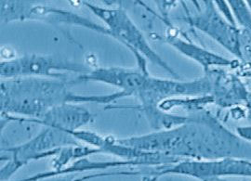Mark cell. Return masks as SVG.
<instances>
[{"mask_svg":"<svg viewBox=\"0 0 251 181\" xmlns=\"http://www.w3.org/2000/svg\"><path fill=\"white\" fill-rule=\"evenodd\" d=\"M152 174L155 178L169 174L183 175L200 181H220L226 177L251 178V160L240 158L182 160L170 165L158 166Z\"/></svg>","mask_w":251,"mask_h":181,"instance_id":"cell-5","label":"cell"},{"mask_svg":"<svg viewBox=\"0 0 251 181\" xmlns=\"http://www.w3.org/2000/svg\"><path fill=\"white\" fill-rule=\"evenodd\" d=\"M245 108L247 110V115L251 118V92H250V94L248 96V100L245 105Z\"/></svg>","mask_w":251,"mask_h":181,"instance_id":"cell-15","label":"cell"},{"mask_svg":"<svg viewBox=\"0 0 251 181\" xmlns=\"http://www.w3.org/2000/svg\"><path fill=\"white\" fill-rule=\"evenodd\" d=\"M166 41L174 48H176L179 53L200 64L205 72H209L211 67H230L236 70L240 66L239 61L229 60L194 44L188 38L183 39L179 37L178 30L176 29L168 30Z\"/></svg>","mask_w":251,"mask_h":181,"instance_id":"cell-9","label":"cell"},{"mask_svg":"<svg viewBox=\"0 0 251 181\" xmlns=\"http://www.w3.org/2000/svg\"><path fill=\"white\" fill-rule=\"evenodd\" d=\"M28 122L43 127H53L68 133L80 130L93 120L92 114L84 107L73 103H64L51 109L39 120L25 118Z\"/></svg>","mask_w":251,"mask_h":181,"instance_id":"cell-8","label":"cell"},{"mask_svg":"<svg viewBox=\"0 0 251 181\" xmlns=\"http://www.w3.org/2000/svg\"><path fill=\"white\" fill-rule=\"evenodd\" d=\"M236 133L238 136H241L244 139L248 140L251 142V127H238L236 129Z\"/></svg>","mask_w":251,"mask_h":181,"instance_id":"cell-14","label":"cell"},{"mask_svg":"<svg viewBox=\"0 0 251 181\" xmlns=\"http://www.w3.org/2000/svg\"><path fill=\"white\" fill-rule=\"evenodd\" d=\"M240 66L237 72L242 75L251 76V35L241 28L240 31Z\"/></svg>","mask_w":251,"mask_h":181,"instance_id":"cell-12","label":"cell"},{"mask_svg":"<svg viewBox=\"0 0 251 181\" xmlns=\"http://www.w3.org/2000/svg\"><path fill=\"white\" fill-rule=\"evenodd\" d=\"M117 141L144 153L163 154L179 160H251V142L232 133L206 112L188 116L177 127Z\"/></svg>","mask_w":251,"mask_h":181,"instance_id":"cell-1","label":"cell"},{"mask_svg":"<svg viewBox=\"0 0 251 181\" xmlns=\"http://www.w3.org/2000/svg\"><path fill=\"white\" fill-rule=\"evenodd\" d=\"M86 74L90 68L57 55L26 54L2 61V79L17 77H48L68 80L67 72Z\"/></svg>","mask_w":251,"mask_h":181,"instance_id":"cell-4","label":"cell"},{"mask_svg":"<svg viewBox=\"0 0 251 181\" xmlns=\"http://www.w3.org/2000/svg\"><path fill=\"white\" fill-rule=\"evenodd\" d=\"M228 4L237 24L251 35V1H229Z\"/></svg>","mask_w":251,"mask_h":181,"instance_id":"cell-13","label":"cell"},{"mask_svg":"<svg viewBox=\"0 0 251 181\" xmlns=\"http://www.w3.org/2000/svg\"><path fill=\"white\" fill-rule=\"evenodd\" d=\"M203 3L204 8L199 9L197 14L188 15L191 26L211 37L239 61L241 28L225 18L213 1Z\"/></svg>","mask_w":251,"mask_h":181,"instance_id":"cell-7","label":"cell"},{"mask_svg":"<svg viewBox=\"0 0 251 181\" xmlns=\"http://www.w3.org/2000/svg\"><path fill=\"white\" fill-rule=\"evenodd\" d=\"M83 4L89 8L97 17L102 20L111 34V37L121 42L131 50L137 59L138 66L141 71L148 73V60L152 64L164 68L173 76H177V73L150 46L144 34L140 31L133 21L129 18L124 9H104L88 2H83Z\"/></svg>","mask_w":251,"mask_h":181,"instance_id":"cell-3","label":"cell"},{"mask_svg":"<svg viewBox=\"0 0 251 181\" xmlns=\"http://www.w3.org/2000/svg\"><path fill=\"white\" fill-rule=\"evenodd\" d=\"M1 21L8 23L14 21H24L29 18L33 5L20 1H1Z\"/></svg>","mask_w":251,"mask_h":181,"instance_id":"cell-11","label":"cell"},{"mask_svg":"<svg viewBox=\"0 0 251 181\" xmlns=\"http://www.w3.org/2000/svg\"><path fill=\"white\" fill-rule=\"evenodd\" d=\"M68 80L17 77L1 82V113L39 120L54 107L71 103Z\"/></svg>","mask_w":251,"mask_h":181,"instance_id":"cell-2","label":"cell"},{"mask_svg":"<svg viewBox=\"0 0 251 181\" xmlns=\"http://www.w3.org/2000/svg\"><path fill=\"white\" fill-rule=\"evenodd\" d=\"M79 145L80 142L70 133L53 127H46V129L25 143L5 150V152L11 154L12 161L6 167L2 168L1 180L9 179L20 167L31 160L58 154L63 147Z\"/></svg>","mask_w":251,"mask_h":181,"instance_id":"cell-6","label":"cell"},{"mask_svg":"<svg viewBox=\"0 0 251 181\" xmlns=\"http://www.w3.org/2000/svg\"><path fill=\"white\" fill-rule=\"evenodd\" d=\"M207 72L212 77L213 89L211 96L215 104L223 108L240 104L246 105L250 92L246 90L245 85L239 78L219 71L210 70Z\"/></svg>","mask_w":251,"mask_h":181,"instance_id":"cell-10","label":"cell"}]
</instances>
